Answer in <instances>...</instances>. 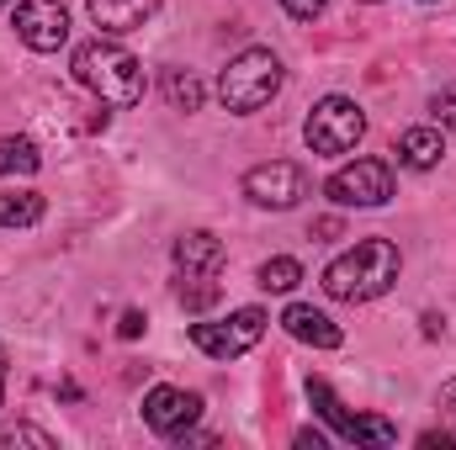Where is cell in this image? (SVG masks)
<instances>
[{
  "instance_id": "603a6c76",
  "label": "cell",
  "mask_w": 456,
  "mask_h": 450,
  "mask_svg": "<svg viewBox=\"0 0 456 450\" xmlns=\"http://www.w3.org/2000/svg\"><path fill=\"white\" fill-rule=\"evenodd\" d=\"M441 414L452 419V440H456V376L446 382V387H441Z\"/></svg>"
},
{
  "instance_id": "3957f363",
  "label": "cell",
  "mask_w": 456,
  "mask_h": 450,
  "mask_svg": "<svg viewBox=\"0 0 456 450\" xmlns=\"http://www.w3.org/2000/svg\"><path fill=\"white\" fill-rule=\"evenodd\" d=\"M276 91H281V59L271 48H244L218 75V96L228 112H260Z\"/></svg>"
},
{
  "instance_id": "7a4b0ae2",
  "label": "cell",
  "mask_w": 456,
  "mask_h": 450,
  "mask_svg": "<svg viewBox=\"0 0 456 450\" xmlns=\"http://www.w3.org/2000/svg\"><path fill=\"white\" fill-rule=\"evenodd\" d=\"M398 244H387V238H361L355 249H345L340 260L324 270V292L335 297V302H371V297H382L393 281H398Z\"/></svg>"
},
{
  "instance_id": "ffe728a7",
  "label": "cell",
  "mask_w": 456,
  "mask_h": 450,
  "mask_svg": "<svg viewBox=\"0 0 456 450\" xmlns=\"http://www.w3.org/2000/svg\"><path fill=\"white\" fill-rule=\"evenodd\" d=\"M5 446H37V450H53L59 440H53L48 430H32V424H16V430H5Z\"/></svg>"
},
{
  "instance_id": "30bf717a",
  "label": "cell",
  "mask_w": 456,
  "mask_h": 450,
  "mask_svg": "<svg viewBox=\"0 0 456 450\" xmlns=\"http://www.w3.org/2000/svg\"><path fill=\"white\" fill-rule=\"evenodd\" d=\"M202 419V398L197 392H181V387H154L143 398V424L165 440H186V430Z\"/></svg>"
},
{
  "instance_id": "7c38bea8",
  "label": "cell",
  "mask_w": 456,
  "mask_h": 450,
  "mask_svg": "<svg viewBox=\"0 0 456 450\" xmlns=\"http://www.w3.org/2000/svg\"><path fill=\"white\" fill-rule=\"evenodd\" d=\"M281 329L297 339V344H314V350H340V344H345L340 324H335L330 313L308 308V302H292V308L281 313Z\"/></svg>"
},
{
  "instance_id": "6da1fadb",
  "label": "cell",
  "mask_w": 456,
  "mask_h": 450,
  "mask_svg": "<svg viewBox=\"0 0 456 450\" xmlns=\"http://www.w3.org/2000/svg\"><path fill=\"white\" fill-rule=\"evenodd\" d=\"M75 80L91 96H102L107 107H138L143 101V64L112 37H91L75 48Z\"/></svg>"
},
{
  "instance_id": "e0dca14e",
  "label": "cell",
  "mask_w": 456,
  "mask_h": 450,
  "mask_svg": "<svg viewBox=\"0 0 456 450\" xmlns=\"http://www.w3.org/2000/svg\"><path fill=\"white\" fill-rule=\"evenodd\" d=\"M43 154L32 138H0V175H37Z\"/></svg>"
},
{
  "instance_id": "2e32d148",
  "label": "cell",
  "mask_w": 456,
  "mask_h": 450,
  "mask_svg": "<svg viewBox=\"0 0 456 450\" xmlns=\"http://www.w3.org/2000/svg\"><path fill=\"white\" fill-rule=\"evenodd\" d=\"M32 223H43V197L37 191H0V228H32Z\"/></svg>"
},
{
  "instance_id": "d4e9b609",
  "label": "cell",
  "mask_w": 456,
  "mask_h": 450,
  "mask_svg": "<svg viewBox=\"0 0 456 450\" xmlns=\"http://www.w3.org/2000/svg\"><path fill=\"white\" fill-rule=\"evenodd\" d=\"M314 233H319V238H335V233H340V223H335V218H324V223H314Z\"/></svg>"
},
{
  "instance_id": "4fadbf2b",
  "label": "cell",
  "mask_w": 456,
  "mask_h": 450,
  "mask_svg": "<svg viewBox=\"0 0 456 450\" xmlns=\"http://www.w3.org/2000/svg\"><path fill=\"white\" fill-rule=\"evenodd\" d=\"M91 5V21L107 32V37H117V32H138L154 11H159V0H86Z\"/></svg>"
},
{
  "instance_id": "484cf974",
  "label": "cell",
  "mask_w": 456,
  "mask_h": 450,
  "mask_svg": "<svg viewBox=\"0 0 456 450\" xmlns=\"http://www.w3.org/2000/svg\"><path fill=\"white\" fill-rule=\"evenodd\" d=\"M0 403H5V344H0Z\"/></svg>"
},
{
  "instance_id": "ac0fdd59",
  "label": "cell",
  "mask_w": 456,
  "mask_h": 450,
  "mask_svg": "<svg viewBox=\"0 0 456 450\" xmlns=\"http://www.w3.org/2000/svg\"><path fill=\"white\" fill-rule=\"evenodd\" d=\"M297 281H303V265H297L292 254H276V260L260 265V286H265V292H292Z\"/></svg>"
},
{
  "instance_id": "8992f818",
  "label": "cell",
  "mask_w": 456,
  "mask_h": 450,
  "mask_svg": "<svg viewBox=\"0 0 456 450\" xmlns=\"http://www.w3.org/2000/svg\"><path fill=\"white\" fill-rule=\"evenodd\" d=\"M265 334V313L260 308H239L224 324H191V344L213 360H239L244 350H255Z\"/></svg>"
},
{
  "instance_id": "277c9868",
  "label": "cell",
  "mask_w": 456,
  "mask_h": 450,
  "mask_svg": "<svg viewBox=\"0 0 456 450\" xmlns=\"http://www.w3.org/2000/svg\"><path fill=\"white\" fill-rule=\"evenodd\" d=\"M303 138H308L314 154L340 159V154H350V149L366 138V112H361L350 96H324V101L308 112V122H303Z\"/></svg>"
},
{
  "instance_id": "cb8c5ba5",
  "label": "cell",
  "mask_w": 456,
  "mask_h": 450,
  "mask_svg": "<svg viewBox=\"0 0 456 450\" xmlns=\"http://www.w3.org/2000/svg\"><path fill=\"white\" fill-rule=\"evenodd\" d=\"M117 334H122V339H138V334H143V313H122Z\"/></svg>"
},
{
  "instance_id": "4316f807",
  "label": "cell",
  "mask_w": 456,
  "mask_h": 450,
  "mask_svg": "<svg viewBox=\"0 0 456 450\" xmlns=\"http://www.w3.org/2000/svg\"><path fill=\"white\" fill-rule=\"evenodd\" d=\"M5 5H11V0H0V11H5Z\"/></svg>"
},
{
  "instance_id": "9c48e42d",
  "label": "cell",
  "mask_w": 456,
  "mask_h": 450,
  "mask_svg": "<svg viewBox=\"0 0 456 450\" xmlns=\"http://www.w3.org/2000/svg\"><path fill=\"white\" fill-rule=\"evenodd\" d=\"M16 37L32 53H59L69 43V11H64V0H21L16 5Z\"/></svg>"
},
{
  "instance_id": "52a82bcc",
  "label": "cell",
  "mask_w": 456,
  "mask_h": 450,
  "mask_svg": "<svg viewBox=\"0 0 456 450\" xmlns=\"http://www.w3.org/2000/svg\"><path fill=\"white\" fill-rule=\"evenodd\" d=\"M324 191L335 207H382L393 197V170L382 159H355V165H340L330 175Z\"/></svg>"
},
{
  "instance_id": "d6986e66",
  "label": "cell",
  "mask_w": 456,
  "mask_h": 450,
  "mask_svg": "<svg viewBox=\"0 0 456 450\" xmlns=\"http://www.w3.org/2000/svg\"><path fill=\"white\" fill-rule=\"evenodd\" d=\"M218 297H224L218 281H175V302L186 313H208V308H218Z\"/></svg>"
},
{
  "instance_id": "ba28073f",
  "label": "cell",
  "mask_w": 456,
  "mask_h": 450,
  "mask_svg": "<svg viewBox=\"0 0 456 450\" xmlns=\"http://www.w3.org/2000/svg\"><path fill=\"white\" fill-rule=\"evenodd\" d=\"M244 197H249L255 207L287 213V207H297V202L308 197V175H303V165H292V159H271V165H255V170L244 175Z\"/></svg>"
},
{
  "instance_id": "9a60e30c",
  "label": "cell",
  "mask_w": 456,
  "mask_h": 450,
  "mask_svg": "<svg viewBox=\"0 0 456 450\" xmlns=\"http://www.w3.org/2000/svg\"><path fill=\"white\" fill-rule=\"evenodd\" d=\"M159 91H165V101H170L175 112H197V107L208 101V91H202V80H197L191 69H165V75H159Z\"/></svg>"
},
{
  "instance_id": "5bb4252c",
  "label": "cell",
  "mask_w": 456,
  "mask_h": 450,
  "mask_svg": "<svg viewBox=\"0 0 456 450\" xmlns=\"http://www.w3.org/2000/svg\"><path fill=\"white\" fill-rule=\"evenodd\" d=\"M441 159H446L441 127H409V133L398 138V165H409V170H436Z\"/></svg>"
},
{
  "instance_id": "7402d4cb",
  "label": "cell",
  "mask_w": 456,
  "mask_h": 450,
  "mask_svg": "<svg viewBox=\"0 0 456 450\" xmlns=\"http://www.w3.org/2000/svg\"><path fill=\"white\" fill-rule=\"evenodd\" d=\"M281 5H287V16H292V21H314V16L324 11V0H281Z\"/></svg>"
},
{
  "instance_id": "5b68a950",
  "label": "cell",
  "mask_w": 456,
  "mask_h": 450,
  "mask_svg": "<svg viewBox=\"0 0 456 450\" xmlns=\"http://www.w3.org/2000/svg\"><path fill=\"white\" fill-rule=\"evenodd\" d=\"M308 398H314V408L335 424V435L350 440V446H393V440H398V430H393L387 419H377V414H350L340 398L330 392L324 376H308Z\"/></svg>"
},
{
  "instance_id": "8fae6325",
  "label": "cell",
  "mask_w": 456,
  "mask_h": 450,
  "mask_svg": "<svg viewBox=\"0 0 456 450\" xmlns=\"http://www.w3.org/2000/svg\"><path fill=\"white\" fill-rule=\"evenodd\" d=\"M224 238H213V233H181L175 238V276L181 281H218L224 276Z\"/></svg>"
},
{
  "instance_id": "44dd1931",
  "label": "cell",
  "mask_w": 456,
  "mask_h": 450,
  "mask_svg": "<svg viewBox=\"0 0 456 450\" xmlns=\"http://www.w3.org/2000/svg\"><path fill=\"white\" fill-rule=\"evenodd\" d=\"M430 107H436V117H441V122H446V127L456 133V80L446 85V91H441V96H436V101H430Z\"/></svg>"
}]
</instances>
